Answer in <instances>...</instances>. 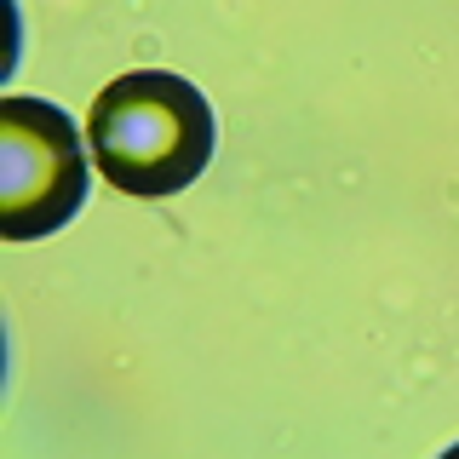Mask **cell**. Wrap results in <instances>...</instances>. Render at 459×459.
I'll use <instances>...</instances> for the list:
<instances>
[{
    "label": "cell",
    "instance_id": "cell-1",
    "mask_svg": "<svg viewBox=\"0 0 459 459\" xmlns=\"http://www.w3.org/2000/svg\"><path fill=\"white\" fill-rule=\"evenodd\" d=\"M86 143L104 184L138 201H161L207 172L219 121L195 81L172 69H133L92 98Z\"/></svg>",
    "mask_w": 459,
    "mask_h": 459
},
{
    "label": "cell",
    "instance_id": "cell-2",
    "mask_svg": "<svg viewBox=\"0 0 459 459\" xmlns=\"http://www.w3.org/2000/svg\"><path fill=\"white\" fill-rule=\"evenodd\" d=\"M86 201V138L57 104L12 92L0 104V236L64 230Z\"/></svg>",
    "mask_w": 459,
    "mask_h": 459
}]
</instances>
